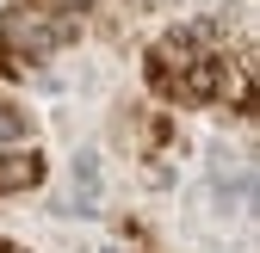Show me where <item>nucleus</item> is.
<instances>
[{
    "instance_id": "1",
    "label": "nucleus",
    "mask_w": 260,
    "mask_h": 253,
    "mask_svg": "<svg viewBox=\"0 0 260 253\" xmlns=\"http://www.w3.org/2000/svg\"><path fill=\"white\" fill-rule=\"evenodd\" d=\"M143 74L155 99H174V105H217L223 93H236L242 80H254L248 56L230 62V50L217 44L211 25H180L168 31L149 56H143Z\"/></svg>"
},
{
    "instance_id": "2",
    "label": "nucleus",
    "mask_w": 260,
    "mask_h": 253,
    "mask_svg": "<svg viewBox=\"0 0 260 253\" xmlns=\"http://www.w3.org/2000/svg\"><path fill=\"white\" fill-rule=\"evenodd\" d=\"M75 19H56L44 7H31V0H13L7 13H0V56L19 62V68H31V62H44L50 50L62 44H75Z\"/></svg>"
},
{
    "instance_id": "3",
    "label": "nucleus",
    "mask_w": 260,
    "mask_h": 253,
    "mask_svg": "<svg viewBox=\"0 0 260 253\" xmlns=\"http://www.w3.org/2000/svg\"><path fill=\"white\" fill-rule=\"evenodd\" d=\"M31 185H44V154L38 148H7L0 154V198L31 192Z\"/></svg>"
},
{
    "instance_id": "4",
    "label": "nucleus",
    "mask_w": 260,
    "mask_h": 253,
    "mask_svg": "<svg viewBox=\"0 0 260 253\" xmlns=\"http://www.w3.org/2000/svg\"><path fill=\"white\" fill-rule=\"evenodd\" d=\"M19 136H25V111H19V105L7 99V93H0V154H7V148H13Z\"/></svg>"
},
{
    "instance_id": "5",
    "label": "nucleus",
    "mask_w": 260,
    "mask_h": 253,
    "mask_svg": "<svg viewBox=\"0 0 260 253\" xmlns=\"http://www.w3.org/2000/svg\"><path fill=\"white\" fill-rule=\"evenodd\" d=\"M31 7H44V13H56V19H75V25H81V13L93 7V0H31Z\"/></svg>"
},
{
    "instance_id": "6",
    "label": "nucleus",
    "mask_w": 260,
    "mask_h": 253,
    "mask_svg": "<svg viewBox=\"0 0 260 253\" xmlns=\"http://www.w3.org/2000/svg\"><path fill=\"white\" fill-rule=\"evenodd\" d=\"M0 253H13V241H0Z\"/></svg>"
}]
</instances>
